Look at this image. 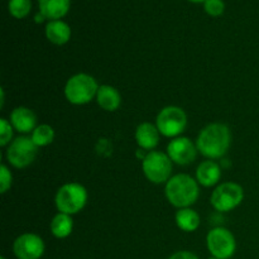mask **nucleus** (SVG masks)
I'll use <instances>...</instances> for the list:
<instances>
[{"label": "nucleus", "mask_w": 259, "mask_h": 259, "mask_svg": "<svg viewBox=\"0 0 259 259\" xmlns=\"http://www.w3.org/2000/svg\"><path fill=\"white\" fill-rule=\"evenodd\" d=\"M232 142V134L225 124L212 123L200 132L196 139L197 151L206 158H222L228 152Z\"/></svg>", "instance_id": "f257e3e1"}, {"label": "nucleus", "mask_w": 259, "mask_h": 259, "mask_svg": "<svg viewBox=\"0 0 259 259\" xmlns=\"http://www.w3.org/2000/svg\"><path fill=\"white\" fill-rule=\"evenodd\" d=\"M166 197L169 204L179 209H185L194 205L199 199V185L191 176L179 174L172 176L164 187Z\"/></svg>", "instance_id": "f03ea898"}, {"label": "nucleus", "mask_w": 259, "mask_h": 259, "mask_svg": "<svg viewBox=\"0 0 259 259\" xmlns=\"http://www.w3.org/2000/svg\"><path fill=\"white\" fill-rule=\"evenodd\" d=\"M100 86L95 78L88 73H77L67 80L65 85V96L73 105L89 104L96 95Z\"/></svg>", "instance_id": "7ed1b4c3"}, {"label": "nucleus", "mask_w": 259, "mask_h": 259, "mask_svg": "<svg viewBox=\"0 0 259 259\" xmlns=\"http://www.w3.org/2000/svg\"><path fill=\"white\" fill-rule=\"evenodd\" d=\"M55 202L60 212L75 215L85 207L88 202V191L82 185L77 182L65 184L58 189Z\"/></svg>", "instance_id": "20e7f679"}, {"label": "nucleus", "mask_w": 259, "mask_h": 259, "mask_svg": "<svg viewBox=\"0 0 259 259\" xmlns=\"http://www.w3.org/2000/svg\"><path fill=\"white\" fill-rule=\"evenodd\" d=\"M144 176L152 184H164L171 179L172 161L168 154L158 151H151L142 161Z\"/></svg>", "instance_id": "39448f33"}, {"label": "nucleus", "mask_w": 259, "mask_h": 259, "mask_svg": "<svg viewBox=\"0 0 259 259\" xmlns=\"http://www.w3.org/2000/svg\"><path fill=\"white\" fill-rule=\"evenodd\" d=\"M156 125L159 133L167 138H177L187 126V115L179 106H166L158 113Z\"/></svg>", "instance_id": "423d86ee"}, {"label": "nucleus", "mask_w": 259, "mask_h": 259, "mask_svg": "<svg viewBox=\"0 0 259 259\" xmlns=\"http://www.w3.org/2000/svg\"><path fill=\"white\" fill-rule=\"evenodd\" d=\"M244 199V190L235 182H224L212 191L210 202L217 211L229 212L239 206Z\"/></svg>", "instance_id": "0eeeda50"}, {"label": "nucleus", "mask_w": 259, "mask_h": 259, "mask_svg": "<svg viewBox=\"0 0 259 259\" xmlns=\"http://www.w3.org/2000/svg\"><path fill=\"white\" fill-rule=\"evenodd\" d=\"M206 245L210 254L218 259H230L237 249V242L233 233L223 227L210 230L206 237Z\"/></svg>", "instance_id": "6e6552de"}, {"label": "nucleus", "mask_w": 259, "mask_h": 259, "mask_svg": "<svg viewBox=\"0 0 259 259\" xmlns=\"http://www.w3.org/2000/svg\"><path fill=\"white\" fill-rule=\"evenodd\" d=\"M38 153V147L29 137H18L7 149V161L15 168H25L33 163Z\"/></svg>", "instance_id": "1a4fd4ad"}, {"label": "nucleus", "mask_w": 259, "mask_h": 259, "mask_svg": "<svg viewBox=\"0 0 259 259\" xmlns=\"http://www.w3.org/2000/svg\"><path fill=\"white\" fill-rule=\"evenodd\" d=\"M46 249L42 238L33 233H24L14 240L13 252L17 259H39Z\"/></svg>", "instance_id": "9d476101"}, {"label": "nucleus", "mask_w": 259, "mask_h": 259, "mask_svg": "<svg viewBox=\"0 0 259 259\" xmlns=\"http://www.w3.org/2000/svg\"><path fill=\"white\" fill-rule=\"evenodd\" d=\"M167 154L174 163L187 166L196 159L197 147L187 137H177L167 146Z\"/></svg>", "instance_id": "9b49d317"}, {"label": "nucleus", "mask_w": 259, "mask_h": 259, "mask_svg": "<svg viewBox=\"0 0 259 259\" xmlns=\"http://www.w3.org/2000/svg\"><path fill=\"white\" fill-rule=\"evenodd\" d=\"M10 124L19 133H30L37 128V116L29 108L18 106L10 114Z\"/></svg>", "instance_id": "f8f14e48"}, {"label": "nucleus", "mask_w": 259, "mask_h": 259, "mask_svg": "<svg viewBox=\"0 0 259 259\" xmlns=\"http://www.w3.org/2000/svg\"><path fill=\"white\" fill-rule=\"evenodd\" d=\"M159 131L157 125L148 123L139 124L136 131V141L142 149H154L158 146Z\"/></svg>", "instance_id": "ddd939ff"}, {"label": "nucleus", "mask_w": 259, "mask_h": 259, "mask_svg": "<svg viewBox=\"0 0 259 259\" xmlns=\"http://www.w3.org/2000/svg\"><path fill=\"white\" fill-rule=\"evenodd\" d=\"M222 168L214 161H205L199 164L196 169V179L201 186L211 187L220 181Z\"/></svg>", "instance_id": "4468645a"}, {"label": "nucleus", "mask_w": 259, "mask_h": 259, "mask_svg": "<svg viewBox=\"0 0 259 259\" xmlns=\"http://www.w3.org/2000/svg\"><path fill=\"white\" fill-rule=\"evenodd\" d=\"M46 37L56 46H63L70 40L71 28L62 20H51L46 25Z\"/></svg>", "instance_id": "2eb2a0df"}, {"label": "nucleus", "mask_w": 259, "mask_h": 259, "mask_svg": "<svg viewBox=\"0 0 259 259\" xmlns=\"http://www.w3.org/2000/svg\"><path fill=\"white\" fill-rule=\"evenodd\" d=\"M96 101L99 106L106 111L118 110L121 104V96L115 88L110 85H103L99 88Z\"/></svg>", "instance_id": "dca6fc26"}, {"label": "nucleus", "mask_w": 259, "mask_h": 259, "mask_svg": "<svg viewBox=\"0 0 259 259\" xmlns=\"http://www.w3.org/2000/svg\"><path fill=\"white\" fill-rule=\"evenodd\" d=\"M39 10L46 19L60 20L70 9V0H38Z\"/></svg>", "instance_id": "f3484780"}, {"label": "nucleus", "mask_w": 259, "mask_h": 259, "mask_svg": "<svg viewBox=\"0 0 259 259\" xmlns=\"http://www.w3.org/2000/svg\"><path fill=\"white\" fill-rule=\"evenodd\" d=\"M176 224L182 232L192 233L195 230L199 229L200 227V215L197 214L195 210L190 209V207H185V209H179L176 212Z\"/></svg>", "instance_id": "a211bd4d"}, {"label": "nucleus", "mask_w": 259, "mask_h": 259, "mask_svg": "<svg viewBox=\"0 0 259 259\" xmlns=\"http://www.w3.org/2000/svg\"><path fill=\"white\" fill-rule=\"evenodd\" d=\"M73 229V220L71 215L58 212L51 222V233L57 239H65L70 237Z\"/></svg>", "instance_id": "6ab92c4d"}, {"label": "nucleus", "mask_w": 259, "mask_h": 259, "mask_svg": "<svg viewBox=\"0 0 259 259\" xmlns=\"http://www.w3.org/2000/svg\"><path fill=\"white\" fill-rule=\"evenodd\" d=\"M30 138L37 147H47L55 139V131L48 124H40L32 132Z\"/></svg>", "instance_id": "aec40b11"}, {"label": "nucleus", "mask_w": 259, "mask_h": 259, "mask_svg": "<svg viewBox=\"0 0 259 259\" xmlns=\"http://www.w3.org/2000/svg\"><path fill=\"white\" fill-rule=\"evenodd\" d=\"M32 9L30 0H10L9 2V13L17 19H23L29 14Z\"/></svg>", "instance_id": "412c9836"}, {"label": "nucleus", "mask_w": 259, "mask_h": 259, "mask_svg": "<svg viewBox=\"0 0 259 259\" xmlns=\"http://www.w3.org/2000/svg\"><path fill=\"white\" fill-rule=\"evenodd\" d=\"M13 137V125L7 119H0V146L5 147L10 143Z\"/></svg>", "instance_id": "4be33fe9"}, {"label": "nucleus", "mask_w": 259, "mask_h": 259, "mask_svg": "<svg viewBox=\"0 0 259 259\" xmlns=\"http://www.w3.org/2000/svg\"><path fill=\"white\" fill-rule=\"evenodd\" d=\"M205 12L211 17H219L224 13L225 4L223 0H206L204 3Z\"/></svg>", "instance_id": "5701e85b"}, {"label": "nucleus", "mask_w": 259, "mask_h": 259, "mask_svg": "<svg viewBox=\"0 0 259 259\" xmlns=\"http://www.w3.org/2000/svg\"><path fill=\"white\" fill-rule=\"evenodd\" d=\"M12 172L9 171V168H8L5 164H2V166H0V192H2V194H5V192L12 187Z\"/></svg>", "instance_id": "b1692460"}, {"label": "nucleus", "mask_w": 259, "mask_h": 259, "mask_svg": "<svg viewBox=\"0 0 259 259\" xmlns=\"http://www.w3.org/2000/svg\"><path fill=\"white\" fill-rule=\"evenodd\" d=\"M168 259H199V257L192 252H189V250H181V252L172 254Z\"/></svg>", "instance_id": "393cba45"}, {"label": "nucleus", "mask_w": 259, "mask_h": 259, "mask_svg": "<svg viewBox=\"0 0 259 259\" xmlns=\"http://www.w3.org/2000/svg\"><path fill=\"white\" fill-rule=\"evenodd\" d=\"M45 19H46V17L42 14V13H39V14H38L37 17H35V22H37V23L43 22V20H45Z\"/></svg>", "instance_id": "a878e982"}, {"label": "nucleus", "mask_w": 259, "mask_h": 259, "mask_svg": "<svg viewBox=\"0 0 259 259\" xmlns=\"http://www.w3.org/2000/svg\"><path fill=\"white\" fill-rule=\"evenodd\" d=\"M189 2H191V3H205L206 0H189Z\"/></svg>", "instance_id": "bb28decb"}, {"label": "nucleus", "mask_w": 259, "mask_h": 259, "mask_svg": "<svg viewBox=\"0 0 259 259\" xmlns=\"http://www.w3.org/2000/svg\"><path fill=\"white\" fill-rule=\"evenodd\" d=\"M0 259H7L5 257H0Z\"/></svg>", "instance_id": "cd10ccee"}, {"label": "nucleus", "mask_w": 259, "mask_h": 259, "mask_svg": "<svg viewBox=\"0 0 259 259\" xmlns=\"http://www.w3.org/2000/svg\"><path fill=\"white\" fill-rule=\"evenodd\" d=\"M209 259H218V258H214V257H212V258H209Z\"/></svg>", "instance_id": "c85d7f7f"}]
</instances>
